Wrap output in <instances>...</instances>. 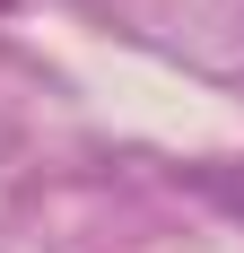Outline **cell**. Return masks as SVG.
Instances as JSON below:
<instances>
[{
  "instance_id": "6da1fadb",
  "label": "cell",
  "mask_w": 244,
  "mask_h": 253,
  "mask_svg": "<svg viewBox=\"0 0 244 253\" xmlns=\"http://www.w3.org/2000/svg\"><path fill=\"white\" fill-rule=\"evenodd\" d=\"M0 9H9V0H0Z\"/></svg>"
}]
</instances>
